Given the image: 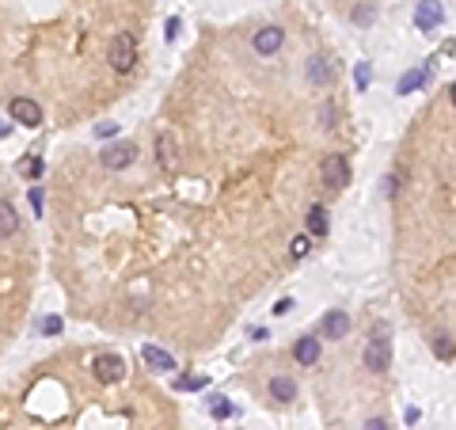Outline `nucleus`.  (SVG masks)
I'll return each instance as SVG.
<instances>
[{
    "label": "nucleus",
    "instance_id": "obj_1",
    "mask_svg": "<svg viewBox=\"0 0 456 430\" xmlns=\"http://www.w3.org/2000/svg\"><path fill=\"white\" fill-rule=\"evenodd\" d=\"M107 61H110V69H115V73H129L133 65H137V42H133L129 31H118V35L110 38Z\"/></svg>",
    "mask_w": 456,
    "mask_h": 430
},
{
    "label": "nucleus",
    "instance_id": "obj_2",
    "mask_svg": "<svg viewBox=\"0 0 456 430\" xmlns=\"http://www.w3.org/2000/svg\"><path fill=\"white\" fill-rule=\"evenodd\" d=\"M319 175H324V183L331 191H342V187L350 183V160L342 157V152H327L324 164H319Z\"/></svg>",
    "mask_w": 456,
    "mask_h": 430
},
{
    "label": "nucleus",
    "instance_id": "obj_3",
    "mask_svg": "<svg viewBox=\"0 0 456 430\" xmlns=\"http://www.w3.org/2000/svg\"><path fill=\"white\" fill-rule=\"evenodd\" d=\"M8 115H12L19 126H27V130L42 126V107L35 103V99H27V95H16L12 103H8Z\"/></svg>",
    "mask_w": 456,
    "mask_h": 430
},
{
    "label": "nucleus",
    "instance_id": "obj_4",
    "mask_svg": "<svg viewBox=\"0 0 456 430\" xmlns=\"http://www.w3.org/2000/svg\"><path fill=\"white\" fill-rule=\"evenodd\" d=\"M441 23H445V8H441V0H418V8H415V27L430 35V31L441 27Z\"/></svg>",
    "mask_w": 456,
    "mask_h": 430
},
{
    "label": "nucleus",
    "instance_id": "obj_5",
    "mask_svg": "<svg viewBox=\"0 0 456 430\" xmlns=\"http://www.w3.org/2000/svg\"><path fill=\"white\" fill-rule=\"evenodd\" d=\"M319 335L324 339H346L350 335V313H342V308H331L319 320Z\"/></svg>",
    "mask_w": 456,
    "mask_h": 430
},
{
    "label": "nucleus",
    "instance_id": "obj_6",
    "mask_svg": "<svg viewBox=\"0 0 456 430\" xmlns=\"http://www.w3.org/2000/svg\"><path fill=\"white\" fill-rule=\"evenodd\" d=\"M92 369H95V377L103 384H118L122 377H126V362H122L118 355H99Z\"/></svg>",
    "mask_w": 456,
    "mask_h": 430
},
{
    "label": "nucleus",
    "instance_id": "obj_7",
    "mask_svg": "<svg viewBox=\"0 0 456 430\" xmlns=\"http://www.w3.org/2000/svg\"><path fill=\"white\" fill-rule=\"evenodd\" d=\"M133 160H137V145H129V141H118V145H110L103 152V168H110V172L129 168Z\"/></svg>",
    "mask_w": 456,
    "mask_h": 430
},
{
    "label": "nucleus",
    "instance_id": "obj_8",
    "mask_svg": "<svg viewBox=\"0 0 456 430\" xmlns=\"http://www.w3.org/2000/svg\"><path fill=\"white\" fill-rule=\"evenodd\" d=\"M282 42H285V31H282V27H263V31H255L251 46H255V53L270 58V53H277V50H282Z\"/></svg>",
    "mask_w": 456,
    "mask_h": 430
},
{
    "label": "nucleus",
    "instance_id": "obj_9",
    "mask_svg": "<svg viewBox=\"0 0 456 430\" xmlns=\"http://www.w3.org/2000/svg\"><path fill=\"white\" fill-rule=\"evenodd\" d=\"M388 366H392V350H388V339H373V343L365 347V369L384 373Z\"/></svg>",
    "mask_w": 456,
    "mask_h": 430
},
{
    "label": "nucleus",
    "instance_id": "obj_10",
    "mask_svg": "<svg viewBox=\"0 0 456 430\" xmlns=\"http://www.w3.org/2000/svg\"><path fill=\"white\" fill-rule=\"evenodd\" d=\"M293 362L297 366H319V335H300L293 343Z\"/></svg>",
    "mask_w": 456,
    "mask_h": 430
},
{
    "label": "nucleus",
    "instance_id": "obj_11",
    "mask_svg": "<svg viewBox=\"0 0 456 430\" xmlns=\"http://www.w3.org/2000/svg\"><path fill=\"white\" fill-rule=\"evenodd\" d=\"M141 358H144V366L149 369H157V373H171L175 369V358L168 355V350H160V347H141Z\"/></svg>",
    "mask_w": 456,
    "mask_h": 430
},
{
    "label": "nucleus",
    "instance_id": "obj_12",
    "mask_svg": "<svg viewBox=\"0 0 456 430\" xmlns=\"http://www.w3.org/2000/svg\"><path fill=\"white\" fill-rule=\"evenodd\" d=\"M270 396H274L277 404H289L297 396V381L285 377V373H277V377H270Z\"/></svg>",
    "mask_w": 456,
    "mask_h": 430
},
{
    "label": "nucleus",
    "instance_id": "obj_13",
    "mask_svg": "<svg viewBox=\"0 0 456 430\" xmlns=\"http://www.w3.org/2000/svg\"><path fill=\"white\" fill-rule=\"evenodd\" d=\"M304 225H308V233L312 236H327V229H331V221H327V209L324 206H308V217H304Z\"/></svg>",
    "mask_w": 456,
    "mask_h": 430
},
{
    "label": "nucleus",
    "instance_id": "obj_14",
    "mask_svg": "<svg viewBox=\"0 0 456 430\" xmlns=\"http://www.w3.org/2000/svg\"><path fill=\"white\" fill-rule=\"evenodd\" d=\"M331 76H335V73H331L327 58H319V53H316V58H308V84H331Z\"/></svg>",
    "mask_w": 456,
    "mask_h": 430
},
{
    "label": "nucleus",
    "instance_id": "obj_15",
    "mask_svg": "<svg viewBox=\"0 0 456 430\" xmlns=\"http://www.w3.org/2000/svg\"><path fill=\"white\" fill-rule=\"evenodd\" d=\"M422 84H426V69H410V73L399 76L396 92H399V95H410V92H415V88H422Z\"/></svg>",
    "mask_w": 456,
    "mask_h": 430
},
{
    "label": "nucleus",
    "instance_id": "obj_16",
    "mask_svg": "<svg viewBox=\"0 0 456 430\" xmlns=\"http://www.w3.org/2000/svg\"><path fill=\"white\" fill-rule=\"evenodd\" d=\"M0 221H4V225H0V233H4V240H12V236H16V206L8 202V198L0 202Z\"/></svg>",
    "mask_w": 456,
    "mask_h": 430
},
{
    "label": "nucleus",
    "instance_id": "obj_17",
    "mask_svg": "<svg viewBox=\"0 0 456 430\" xmlns=\"http://www.w3.org/2000/svg\"><path fill=\"white\" fill-rule=\"evenodd\" d=\"M157 160L164 164V168H175V141L171 137H157Z\"/></svg>",
    "mask_w": 456,
    "mask_h": 430
},
{
    "label": "nucleus",
    "instance_id": "obj_18",
    "mask_svg": "<svg viewBox=\"0 0 456 430\" xmlns=\"http://www.w3.org/2000/svg\"><path fill=\"white\" fill-rule=\"evenodd\" d=\"M433 355H438V358H445V362H452V358H456L452 339H449V335H433Z\"/></svg>",
    "mask_w": 456,
    "mask_h": 430
},
{
    "label": "nucleus",
    "instance_id": "obj_19",
    "mask_svg": "<svg viewBox=\"0 0 456 430\" xmlns=\"http://www.w3.org/2000/svg\"><path fill=\"white\" fill-rule=\"evenodd\" d=\"M308 251H312V233H300V236H293V248H289V256H293V259H304Z\"/></svg>",
    "mask_w": 456,
    "mask_h": 430
},
{
    "label": "nucleus",
    "instance_id": "obj_20",
    "mask_svg": "<svg viewBox=\"0 0 456 430\" xmlns=\"http://www.w3.org/2000/svg\"><path fill=\"white\" fill-rule=\"evenodd\" d=\"M61 327H65L61 316H42V320H38V332H42V335H61Z\"/></svg>",
    "mask_w": 456,
    "mask_h": 430
},
{
    "label": "nucleus",
    "instance_id": "obj_21",
    "mask_svg": "<svg viewBox=\"0 0 456 430\" xmlns=\"http://www.w3.org/2000/svg\"><path fill=\"white\" fill-rule=\"evenodd\" d=\"M42 168H46V164H42V157H27V160H23V175H27V179H38Z\"/></svg>",
    "mask_w": 456,
    "mask_h": 430
},
{
    "label": "nucleus",
    "instance_id": "obj_22",
    "mask_svg": "<svg viewBox=\"0 0 456 430\" xmlns=\"http://www.w3.org/2000/svg\"><path fill=\"white\" fill-rule=\"evenodd\" d=\"M206 384H209V377H202V373H198V377H179V381H175V389H206Z\"/></svg>",
    "mask_w": 456,
    "mask_h": 430
},
{
    "label": "nucleus",
    "instance_id": "obj_23",
    "mask_svg": "<svg viewBox=\"0 0 456 430\" xmlns=\"http://www.w3.org/2000/svg\"><path fill=\"white\" fill-rule=\"evenodd\" d=\"M209 415H213V419H228L232 415V404L228 400H213V404H209Z\"/></svg>",
    "mask_w": 456,
    "mask_h": 430
},
{
    "label": "nucleus",
    "instance_id": "obj_24",
    "mask_svg": "<svg viewBox=\"0 0 456 430\" xmlns=\"http://www.w3.org/2000/svg\"><path fill=\"white\" fill-rule=\"evenodd\" d=\"M354 76H358V88L365 92V88H369V61H358V69H354Z\"/></svg>",
    "mask_w": 456,
    "mask_h": 430
},
{
    "label": "nucleus",
    "instance_id": "obj_25",
    "mask_svg": "<svg viewBox=\"0 0 456 430\" xmlns=\"http://www.w3.org/2000/svg\"><path fill=\"white\" fill-rule=\"evenodd\" d=\"M118 134V122H99L95 126V137H115Z\"/></svg>",
    "mask_w": 456,
    "mask_h": 430
},
{
    "label": "nucleus",
    "instance_id": "obj_26",
    "mask_svg": "<svg viewBox=\"0 0 456 430\" xmlns=\"http://www.w3.org/2000/svg\"><path fill=\"white\" fill-rule=\"evenodd\" d=\"M175 35H179V16H171V19H168V23H164V38H168V42H171Z\"/></svg>",
    "mask_w": 456,
    "mask_h": 430
},
{
    "label": "nucleus",
    "instance_id": "obj_27",
    "mask_svg": "<svg viewBox=\"0 0 456 430\" xmlns=\"http://www.w3.org/2000/svg\"><path fill=\"white\" fill-rule=\"evenodd\" d=\"M289 308H293V297H282V301H277V305H274V316H285V313H289Z\"/></svg>",
    "mask_w": 456,
    "mask_h": 430
},
{
    "label": "nucleus",
    "instance_id": "obj_28",
    "mask_svg": "<svg viewBox=\"0 0 456 430\" xmlns=\"http://www.w3.org/2000/svg\"><path fill=\"white\" fill-rule=\"evenodd\" d=\"M403 419H407V426H415L418 419H422V411H418V407H407V411H403Z\"/></svg>",
    "mask_w": 456,
    "mask_h": 430
},
{
    "label": "nucleus",
    "instance_id": "obj_29",
    "mask_svg": "<svg viewBox=\"0 0 456 430\" xmlns=\"http://www.w3.org/2000/svg\"><path fill=\"white\" fill-rule=\"evenodd\" d=\"M361 430H388V423H384V419H369V423H365Z\"/></svg>",
    "mask_w": 456,
    "mask_h": 430
},
{
    "label": "nucleus",
    "instance_id": "obj_30",
    "mask_svg": "<svg viewBox=\"0 0 456 430\" xmlns=\"http://www.w3.org/2000/svg\"><path fill=\"white\" fill-rule=\"evenodd\" d=\"M373 16V8L369 4H365V8H358V12H354V19H358V23H365V19H369Z\"/></svg>",
    "mask_w": 456,
    "mask_h": 430
},
{
    "label": "nucleus",
    "instance_id": "obj_31",
    "mask_svg": "<svg viewBox=\"0 0 456 430\" xmlns=\"http://www.w3.org/2000/svg\"><path fill=\"white\" fill-rule=\"evenodd\" d=\"M373 339H388V324H373Z\"/></svg>",
    "mask_w": 456,
    "mask_h": 430
},
{
    "label": "nucleus",
    "instance_id": "obj_32",
    "mask_svg": "<svg viewBox=\"0 0 456 430\" xmlns=\"http://www.w3.org/2000/svg\"><path fill=\"white\" fill-rule=\"evenodd\" d=\"M31 206H35V209H42V191H38V187L31 191Z\"/></svg>",
    "mask_w": 456,
    "mask_h": 430
},
{
    "label": "nucleus",
    "instance_id": "obj_33",
    "mask_svg": "<svg viewBox=\"0 0 456 430\" xmlns=\"http://www.w3.org/2000/svg\"><path fill=\"white\" fill-rule=\"evenodd\" d=\"M449 99H452V103H456V84H452V88H449Z\"/></svg>",
    "mask_w": 456,
    "mask_h": 430
}]
</instances>
